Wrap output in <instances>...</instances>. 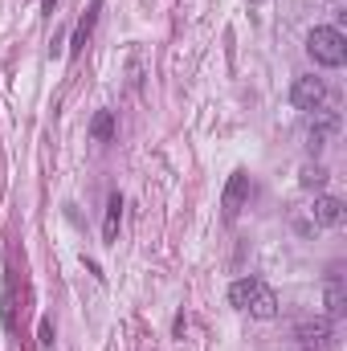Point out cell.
Segmentation results:
<instances>
[{
	"instance_id": "obj_1",
	"label": "cell",
	"mask_w": 347,
	"mask_h": 351,
	"mask_svg": "<svg viewBox=\"0 0 347 351\" xmlns=\"http://www.w3.org/2000/svg\"><path fill=\"white\" fill-rule=\"evenodd\" d=\"M229 306H237V311H246V315H254V319H274L278 315V294L261 282V278H237L233 286H229Z\"/></svg>"
},
{
	"instance_id": "obj_2",
	"label": "cell",
	"mask_w": 347,
	"mask_h": 351,
	"mask_svg": "<svg viewBox=\"0 0 347 351\" xmlns=\"http://www.w3.org/2000/svg\"><path fill=\"white\" fill-rule=\"evenodd\" d=\"M307 53L315 66H327V70H339L347 62V37L335 25H319L307 33Z\"/></svg>"
},
{
	"instance_id": "obj_3",
	"label": "cell",
	"mask_w": 347,
	"mask_h": 351,
	"mask_svg": "<svg viewBox=\"0 0 347 351\" xmlns=\"http://www.w3.org/2000/svg\"><path fill=\"white\" fill-rule=\"evenodd\" d=\"M290 102H294V110H307V114L323 110V102H327V82L315 78V74L294 78V86H290Z\"/></svg>"
},
{
	"instance_id": "obj_4",
	"label": "cell",
	"mask_w": 347,
	"mask_h": 351,
	"mask_svg": "<svg viewBox=\"0 0 347 351\" xmlns=\"http://www.w3.org/2000/svg\"><path fill=\"white\" fill-rule=\"evenodd\" d=\"M250 192H254V180L246 168H237V172L229 176V184H225V196H221V208H225V221H237V213L246 208V200H250Z\"/></svg>"
},
{
	"instance_id": "obj_5",
	"label": "cell",
	"mask_w": 347,
	"mask_h": 351,
	"mask_svg": "<svg viewBox=\"0 0 347 351\" xmlns=\"http://www.w3.org/2000/svg\"><path fill=\"white\" fill-rule=\"evenodd\" d=\"M331 335H335V327H331L327 315H323V319H302V323L294 327L298 348H307V351H323L327 343H331Z\"/></svg>"
},
{
	"instance_id": "obj_6",
	"label": "cell",
	"mask_w": 347,
	"mask_h": 351,
	"mask_svg": "<svg viewBox=\"0 0 347 351\" xmlns=\"http://www.w3.org/2000/svg\"><path fill=\"white\" fill-rule=\"evenodd\" d=\"M335 135H339V114H335V110H315V119H311V127H307L311 152H323Z\"/></svg>"
},
{
	"instance_id": "obj_7",
	"label": "cell",
	"mask_w": 347,
	"mask_h": 351,
	"mask_svg": "<svg viewBox=\"0 0 347 351\" xmlns=\"http://www.w3.org/2000/svg\"><path fill=\"white\" fill-rule=\"evenodd\" d=\"M311 217H315V225H323V229H339L347 221V204L339 196H315Z\"/></svg>"
},
{
	"instance_id": "obj_8",
	"label": "cell",
	"mask_w": 347,
	"mask_h": 351,
	"mask_svg": "<svg viewBox=\"0 0 347 351\" xmlns=\"http://www.w3.org/2000/svg\"><path fill=\"white\" fill-rule=\"evenodd\" d=\"M347 315V286H344V265L327 269V319H344Z\"/></svg>"
},
{
	"instance_id": "obj_9",
	"label": "cell",
	"mask_w": 347,
	"mask_h": 351,
	"mask_svg": "<svg viewBox=\"0 0 347 351\" xmlns=\"http://www.w3.org/2000/svg\"><path fill=\"white\" fill-rule=\"evenodd\" d=\"M98 8H102V0H90L86 16L74 25V37H70V58H78V53H82V45L90 41V33H94V25H98Z\"/></svg>"
},
{
	"instance_id": "obj_10",
	"label": "cell",
	"mask_w": 347,
	"mask_h": 351,
	"mask_svg": "<svg viewBox=\"0 0 347 351\" xmlns=\"http://www.w3.org/2000/svg\"><path fill=\"white\" fill-rule=\"evenodd\" d=\"M119 221H123V192H110V196H106V221H102V241H106V245H115Z\"/></svg>"
},
{
	"instance_id": "obj_11",
	"label": "cell",
	"mask_w": 347,
	"mask_h": 351,
	"mask_svg": "<svg viewBox=\"0 0 347 351\" xmlns=\"http://www.w3.org/2000/svg\"><path fill=\"white\" fill-rule=\"evenodd\" d=\"M90 139L94 143H110L115 139V110H98L90 119Z\"/></svg>"
},
{
	"instance_id": "obj_12",
	"label": "cell",
	"mask_w": 347,
	"mask_h": 351,
	"mask_svg": "<svg viewBox=\"0 0 347 351\" xmlns=\"http://www.w3.org/2000/svg\"><path fill=\"white\" fill-rule=\"evenodd\" d=\"M298 184H302L307 192H319V188L327 184V168H323V164H302V172H298Z\"/></svg>"
},
{
	"instance_id": "obj_13",
	"label": "cell",
	"mask_w": 347,
	"mask_h": 351,
	"mask_svg": "<svg viewBox=\"0 0 347 351\" xmlns=\"http://www.w3.org/2000/svg\"><path fill=\"white\" fill-rule=\"evenodd\" d=\"M49 343H53V323L41 319V348H49Z\"/></svg>"
},
{
	"instance_id": "obj_14",
	"label": "cell",
	"mask_w": 347,
	"mask_h": 351,
	"mask_svg": "<svg viewBox=\"0 0 347 351\" xmlns=\"http://www.w3.org/2000/svg\"><path fill=\"white\" fill-rule=\"evenodd\" d=\"M58 8V0H45V12H53Z\"/></svg>"
},
{
	"instance_id": "obj_15",
	"label": "cell",
	"mask_w": 347,
	"mask_h": 351,
	"mask_svg": "<svg viewBox=\"0 0 347 351\" xmlns=\"http://www.w3.org/2000/svg\"><path fill=\"white\" fill-rule=\"evenodd\" d=\"M250 4H261V0H250Z\"/></svg>"
}]
</instances>
